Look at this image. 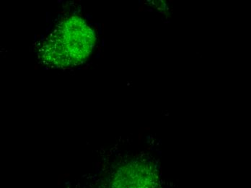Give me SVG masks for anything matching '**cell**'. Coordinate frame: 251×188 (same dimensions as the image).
Returning <instances> with one entry per match:
<instances>
[{
    "label": "cell",
    "mask_w": 251,
    "mask_h": 188,
    "mask_svg": "<svg viewBox=\"0 0 251 188\" xmlns=\"http://www.w3.org/2000/svg\"><path fill=\"white\" fill-rule=\"evenodd\" d=\"M96 42L93 29L79 17L59 23L39 48L40 59L46 65L68 68L86 60Z\"/></svg>",
    "instance_id": "6da1fadb"
},
{
    "label": "cell",
    "mask_w": 251,
    "mask_h": 188,
    "mask_svg": "<svg viewBox=\"0 0 251 188\" xmlns=\"http://www.w3.org/2000/svg\"><path fill=\"white\" fill-rule=\"evenodd\" d=\"M159 175L154 166L145 161H132L113 174L110 188H159Z\"/></svg>",
    "instance_id": "7a4b0ae2"
}]
</instances>
